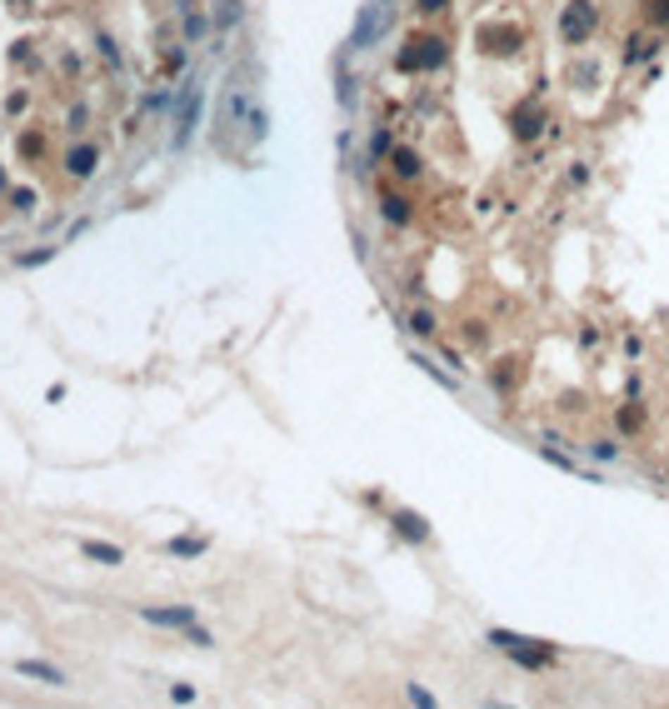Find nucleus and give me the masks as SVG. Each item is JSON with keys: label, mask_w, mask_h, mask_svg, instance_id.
I'll return each instance as SVG.
<instances>
[{"label": "nucleus", "mask_w": 669, "mask_h": 709, "mask_svg": "<svg viewBox=\"0 0 669 709\" xmlns=\"http://www.w3.org/2000/svg\"><path fill=\"white\" fill-rule=\"evenodd\" d=\"M200 111H205V85L200 80H185L180 85V100H175V150L190 145L195 125H200Z\"/></svg>", "instance_id": "f257e3e1"}, {"label": "nucleus", "mask_w": 669, "mask_h": 709, "mask_svg": "<svg viewBox=\"0 0 669 709\" xmlns=\"http://www.w3.org/2000/svg\"><path fill=\"white\" fill-rule=\"evenodd\" d=\"M489 644H499L505 654H515L525 670H544V665H549V649H544V644H539V649H530L534 639H520V634H510V629H489Z\"/></svg>", "instance_id": "f03ea898"}, {"label": "nucleus", "mask_w": 669, "mask_h": 709, "mask_svg": "<svg viewBox=\"0 0 669 709\" xmlns=\"http://www.w3.org/2000/svg\"><path fill=\"white\" fill-rule=\"evenodd\" d=\"M380 25H384V0H375V6H365V11H360V20H355V30H350L345 50H370V40L380 35Z\"/></svg>", "instance_id": "7ed1b4c3"}, {"label": "nucleus", "mask_w": 669, "mask_h": 709, "mask_svg": "<svg viewBox=\"0 0 669 709\" xmlns=\"http://www.w3.org/2000/svg\"><path fill=\"white\" fill-rule=\"evenodd\" d=\"M140 620L145 625H160V629H190L195 625V610L190 605H140Z\"/></svg>", "instance_id": "20e7f679"}, {"label": "nucleus", "mask_w": 669, "mask_h": 709, "mask_svg": "<svg viewBox=\"0 0 669 709\" xmlns=\"http://www.w3.org/2000/svg\"><path fill=\"white\" fill-rule=\"evenodd\" d=\"M589 25H594V6H589V0H570V11H565V40L580 45V40L589 35Z\"/></svg>", "instance_id": "39448f33"}, {"label": "nucleus", "mask_w": 669, "mask_h": 709, "mask_svg": "<svg viewBox=\"0 0 669 709\" xmlns=\"http://www.w3.org/2000/svg\"><path fill=\"white\" fill-rule=\"evenodd\" d=\"M95 165H100V150H95L90 140H80V145H70V150H65V170H70L75 180L95 175Z\"/></svg>", "instance_id": "423d86ee"}, {"label": "nucleus", "mask_w": 669, "mask_h": 709, "mask_svg": "<svg viewBox=\"0 0 669 709\" xmlns=\"http://www.w3.org/2000/svg\"><path fill=\"white\" fill-rule=\"evenodd\" d=\"M80 555L95 560V565H125V550H120V544H105V539H85Z\"/></svg>", "instance_id": "0eeeda50"}, {"label": "nucleus", "mask_w": 669, "mask_h": 709, "mask_svg": "<svg viewBox=\"0 0 669 709\" xmlns=\"http://www.w3.org/2000/svg\"><path fill=\"white\" fill-rule=\"evenodd\" d=\"M395 529H400V539H410V544H425V539H430V525H425L420 515H410V510L395 515Z\"/></svg>", "instance_id": "6e6552de"}, {"label": "nucleus", "mask_w": 669, "mask_h": 709, "mask_svg": "<svg viewBox=\"0 0 669 709\" xmlns=\"http://www.w3.org/2000/svg\"><path fill=\"white\" fill-rule=\"evenodd\" d=\"M15 675H25V679H45V684H65V675L55 670V665H45V660H20V665H15Z\"/></svg>", "instance_id": "1a4fd4ad"}, {"label": "nucleus", "mask_w": 669, "mask_h": 709, "mask_svg": "<svg viewBox=\"0 0 669 709\" xmlns=\"http://www.w3.org/2000/svg\"><path fill=\"white\" fill-rule=\"evenodd\" d=\"M380 215H384L389 225H410V200H405V195H384V200H380Z\"/></svg>", "instance_id": "9d476101"}, {"label": "nucleus", "mask_w": 669, "mask_h": 709, "mask_svg": "<svg viewBox=\"0 0 669 709\" xmlns=\"http://www.w3.org/2000/svg\"><path fill=\"white\" fill-rule=\"evenodd\" d=\"M45 260H55V245H40V250L15 255V265H20V270H35V265H45Z\"/></svg>", "instance_id": "9b49d317"}, {"label": "nucleus", "mask_w": 669, "mask_h": 709, "mask_svg": "<svg viewBox=\"0 0 669 709\" xmlns=\"http://www.w3.org/2000/svg\"><path fill=\"white\" fill-rule=\"evenodd\" d=\"M395 170H400L405 180H415V175H420V155H415V150H395Z\"/></svg>", "instance_id": "f8f14e48"}, {"label": "nucleus", "mask_w": 669, "mask_h": 709, "mask_svg": "<svg viewBox=\"0 0 669 709\" xmlns=\"http://www.w3.org/2000/svg\"><path fill=\"white\" fill-rule=\"evenodd\" d=\"M240 20V6H235V0H220V11H215V30H230Z\"/></svg>", "instance_id": "ddd939ff"}, {"label": "nucleus", "mask_w": 669, "mask_h": 709, "mask_svg": "<svg viewBox=\"0 0 669 709\" xmlns=\"http://www.w3.org/2000/svg\"><path fill=\"white\" fill-rule=\"evenodd\" d=\"M245 130H250V140H265V130H270V115H265V111H245Z\"/></svg>", "instance_id": "4468645a"}, {"label": "nucleus", "mask_w": 669, "mask_h": 709, "mask_svg": "<svg viewBox=\"0 0 669 709\" xmlns=\"http://www.w3.org/2000/svg\"><path fill=\"white\" fill-rule=\"evenodd\" d=\"M170 555H185V560H195V555H205V539H170Z\"/></svg>", "instance_id": "2eb2a0df"}, {"label": "nucleus", "mask_w": 669, "mask_h": 709, "mask_svg": "<svg viewBox=\"0 0 669 709\" xmlns=\"http://www.w3.org/2000/svg\"><path fill=\"white\" fill-rule=\"evenodd\" d=\"M415 365H420L425 375H434V379H439V385H450V390H455V375H444V370H439L434 360H425V355H415Z\"/></svg>", "instance_id": "dca6fc26"}, {"label": "nucleus", "mask_w": 669, "mask_h": 709, "mask_svg": "<svg viewBox=\"0 0 669 709\" xmlns=\"http://www.w3.org/2000/svg\"><path fill=\"white\" fill-rule=\"evenodd\" d=\"M389 145H395V140H389V130H375V135H370V160L389 155Z\"/></svg>", "instance_id": "f3484780"}, {"label": "nucleus", "mask_w": 669, "mask_h": 709, "mask_svg": "<svg viewBox=\"0 0 669 709\" xmlns=\"http://www.w3.org/2000/svg\"><path fill=\"white\" fill-rule=\"evenodd\" d=\"M410 330H415V335H430V330H434V315H430V310H415V315H410Z\"/></svg>", "instance_id": "a211bd4d"}, {"label": "nucleus", "mask_w": 669, "mask_h": 709, "mask_svg": "<svg viewBox=\"0 0 669 709\" xmlns=\"http://www.w3.org/2000/svg\"><path fill=\"white\" fill-rule=\"evenodd\" d=\"M11 200H15V210H30V205H35V190L20 185V190H11Z\"/></svg>", "instance_id": "6ab92c4d"}, {"label": "nucleus", "mask_w": 669, "mask_h": 709, "mask_svg": "<svg viewBox=\"0 0 669 709\" xmlns=\"http://www.w3.org/2000/svg\"><path fill=\"white\" fill-rule=\"evenodd\" d=\"M170 699H175V704H190V699H195V684H170Z\"/></svg>", "instance_id": "aec40b11"}, {"label": "nucleus", "mask_w": 669, "mask_h": 709, "mask_svg": "<svg viewBox=\"0 0 669 709\" xmlns=\"http://www.w3.org/2000/svg\"><path fill=\"white\" fill-rule=\"evenodd\" d=\"M589 450H594V455H599V460H615V455H620V450H615V440H594V445H589Z\"/></svg>", "instance_id": "412c9836"}, {"label": "nucleus", "mask_w": 669, "mask_h": 709, "mask_svg": "<svg viewBox=\"0 0 669 709\" xmlns=\"http://www.w3.org/2000/svg\"><path fill=\"white\" fill-rule=\"evenodd\" d=\"M100 56H105L110 65H115V61H120V50H115V45H110V35H100Z\"/></svg>", "instance_id": "4be33fe9"}, {"label": "nucleus", "mask_w": 669, "mask_h": 709, "mask_svg": "<svg viewBox=\"0 0 669 709\" xmlns=\"http://www.w3.org/2000/svg\"><path fill=\"white\" fill-rule=\"evenodd\" d=\"M185 35H190V40H200V35H205V20H200V15H190V20H185Z\"/></svg>", "instance_id": "5701e85b"}, {"label": "nucleus", "mask_w": 669, "mask_h": 709, "mask_svg": "<svg viewBox=\"0 0 669 709\" xmlns=\"http://www.w3.org/2000/svg\"><path fill=\"white\" fill-rule=\"evenodd\" d=\"M185 634H190V639H195V644H200V649H210V644H215V639H210V634H205V629H200V625H190V629H185Z\"/></svg>", "instance_id": "b1692460"}, {"label": "nucleus", "mask_w": 669, "mask_h": 709, "mask_svg": "<svg viewBox=\"0 0 669 709\" xmlns=\"http://www.w3.org/2000/svg\"><path fill=\"white\" fill-rule=\"evenodd\" d=\"M20 150H25V155H40L45 145H40V135H25V140H20Z\"/></svg>", "instance_id": "393cba45"}, {"label": "nucleus", "mask_w": 669, "mask_h": 709, "mask_svg": "<svg viewBox=\"0 0 669 709\" xmlns=\"http://www.w3.org/2000/svg\"><path fill=\"white\" fill-rule=\"evenodd\" d=\"M410 699H415V704H434V694H430V689H420V684H410Z\"/></svg>", "instance_id": "a878e982"}, {"label": "nucleus", "mask_w": 669, "mask_h": 709, "mask_svg": "<svg viewBox=\"0 0 669 709\" xmlns=\"http://www.w3.org/2000/svg\"><path fill=\"white\" fill-rule=\"evenodd\" d=\"M420 11H444V0H420Z\"/></svg>", "instance_id": "bb28decb"}, {"label": "nucleus", "mask_w": 669, "mask_h": 709, "mask_svg": "<svg viewBox=\"0 0 669 709\" xmlns=\"http://www.w3.org/2000/svg\"><path fill=\"white\" fill-rule=\"evenodd\" d=\"M0 185H6V175H0Z\"/></svg>", "instance_id": "cd10ccee"}]
</instances>
